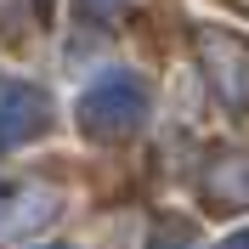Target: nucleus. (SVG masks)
<instances>
[{
  "label": "nucleus",
  "instance_id": "f257e3e1",
  "mask_svg": "<svg viewBox=\"0 0 249 249\" xmlns=\"http://www.w3.org/2000/svg\"><path fill=\"white\" fill-rule=\"evenodd\" d=\"M227 249H249V232H244V238H232V244H227Z\"/></svg>",
  "mask_w": 249,
  "mask_h": 249
}]
</instances>
